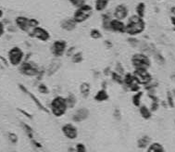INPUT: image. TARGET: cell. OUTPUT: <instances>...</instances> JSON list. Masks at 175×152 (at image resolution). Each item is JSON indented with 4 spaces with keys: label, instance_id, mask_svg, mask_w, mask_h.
<instances>
[{
    "label": "cell",
    "instance_id": "1",
    "mask_svg": "<svg viewBox=\"0 0 175 152\" xmlns=\"http://www.w3.org/2000/svg\"><path fill=\"white\" fill-rule=\"evenodd\" d=\"M126 25V31L125 33L128 34L130 37H135L136 35L141 34L145 29V21L144 19L138 17L137 15H132L128 17Z\"/></svg>",
    "mask_w": 175,
    "mask_h": 152
},
{
    "label": "cell",
    "instance_id": "2",
    "mask_svg": "<svg viewBox=\"0 0 175 152\" xmlns=\"http://www.w3.org/2000/svg\"><path fill=\"white\" fill-rule=\"evenodd\" d=\"M69 110L65 97L57 95L54 97L49 103V113L56 118H61L63 117L67 111Z\"/></svg>",
    "mask_w": 175,
    "mask_h": 152
},
{
    "label": "cell",
    "instance_id": "3",
    "mask_svg": "<svg viewBox=\"0 0 175 152\" xmlns=\"http://www.w3.org/2000/svg\"><path fill=\"white\" fill-rule=\"evenodd\" d=\"M18 68H19V71L20 74H22L23 76H26V77H30V78H35L42 69L37 63H35L33 60H29V59L24 60Z\"/></svg>",
    "mask_w": 175,
    "mask_h": 152
},
{
    "label": "cell",
    "instance_id": "4",
    "mask_svg": "<svg viewBox=\"0 0 175 152\" xmlns=\"http://www.w3.org/2000/svg\"><path fill=\"white\" fill-rule=\"evenodd\" d=\"M93 12H94V8L89 4H85L83 7L75 9L71 18L77 24H81L85 22L86 21H88L93 15Z\"/></svg>",
    "mask_w": 175,
    "mask_h": 152
},
{
    "label": "cell",
    "instance_id": "5",
    "mask_svg": "<svg viewBox=\"0 0 175 152\" xmlns=\"http://www.w3.org/2000/svg\"><path fill=\"white\" fill-rule=\"evenodd\" d=\"M15 23L16 26L23 33H30V32L37 27L39 26V21H37L36 19H33V18H28L25 16H18L15 19Z\"/></svg>",
    "mask_w": 175,
    "mask_h": 152
},
{
    "label": "cell",
    "instance_id": "6",
    "mask_svg": "<svg viewBox=\"0 0 175 152\" xmlns=\"http://www.w3.org/2000/svg\"><path fill=\"white\" fill-rule=\"evenodd\" d=\"M131 63L133 67V70L135 69H145L148 70L151 66V60L149 57L142 52L135 53L131 58Z\"/></svg>",
    "mask_w": 175,
    "mask_h": 152
},
{
    "label": "cell",
    "instance_id": "7",
    "mask_svg": "<svg viewBox=\"0 0 175 152\" xmlns=\"http://www.w3.org/2000/svg\"><path fill=\"white\" fill-rule=\"evenodd\" d=\"M8 59L11 66L19 67L25 59V54L20 47L13 46L9 49L8 53Z\"/></svg>",
    "mask_w": 175,
    "mask_h": 152
},
{
    "label": "cell",
    "instance_id": "8",
    "mask_svg": "<svg viewBox=\"0 0 175 152\" xmlns=\"http://www.w3.org/2000/svg\"><path fill=\"white\" fill-rule=\"evenodd\" d=\"M121 87L125 91L132 92L133 94L141 90V85L136 81L133 72H126L123 75V84Z\"/></svg>",
    "mask_w": 175,
    "mask_h": 152
},
{
    "label": "cell",
    "instance_id": "9",
    "mask_svg": "<svg viewBox=\"0 0 175 152\" xmlns=\"http://www.w3.org/2000/svg\"><path fill=\"white\" fill-rule=\"evenodd\" d=\"M68 49V43L65 40L58 39L55 40L51 46H50V52L55 59H61L63 56H65L66 51Z\"/></svg>",
    "mask_w": 175,
    "mask_h": 152
},
{
    "label": "cell",
    "instance_id": "10",
    "mask_svg": "<svg viewBox=\"0 0 175 152\" xmlns=\"http://www.w3.org/2000/svg\"><path fill=\"white\" fill-rule=\"evenodd\" d=\"M133 74L141 86H145L153 81V76L145 69H135L133 71Z\"/></svg>",
    "mask_w": 175,
    "mask_h": 152
},
{
    "label": "cell",
    "instance_id": "11",
    "mask_svg": "<svg viewBox=\"0 0 175 152\" xmlns=\"http://www.w3.org/2000/svg\"><path fill=\"white\" fill-rule=\"evenodd\" d=\"M61 132L69 140H75L79 136V130L73 122H67L62 125Z\"/></svg>",
    "mask_w": 175,
    "mask_h": 152
},
{
    "label": "cell",
    "instance_id": "12",
    "mask_svg": "<svg viewBox=\"0 0 175 152\" xmlns=\"http://www.w3.org/2000/svg\"><path fill=\"white\" fill-rule=\"evenodd\" d=\"M90 117V109L86 107H80L71 114V121L73 123H80L86 121Z\"/></svg>",
    "mask_w": 175,
    "mask_h": 152
},
{
    "label": "cell",
    "instance_id": "13",
    "mask_svg": "<svg viewBox=\"0 0 175 152\" xmlns=\"http://www.w3.org/2000/svg\"><path fill=\"white\" fill-rule=\"evenodd\" d=\"M29 36L32 38H34V39L39 40L41 42H48L50 40V38H51V34H50V33L46 29L41 27L40 25L33 28L30 32Z\"/></svg>",
    "mask_w": 175,
    "mask_h": 152
},
{
    "label": "cell",
    "instance_id": "14",
    "mask_svg": "<svg viewBox=\"0 0 175 152\" xmlns=\"http://www.w3.org/2000/svg\"><path fill=\"white\" fill-rule=\"evenodd\" d=\"M112 17H113V19H116L119 21H124V20L128 19V17H129L128 7L122 3L117 5L114 8L113 12H112Z\"/></svg>",
    "mask_w": 175,
    "mask_h": 152
},
{
    "label": "cell",
    "instance_id": "15",
    "mask_svg": "<svg viewBox=\"0 0 175 152\" xmlns=\"http://www.w3.org/2000/svg\"><path fill=\"white\" fill-rule=\"evenodd\" d=\"M19 87H20V89L23 92V93H25L27 96H29L30 97V98L33 101V103L35 104V106L38 108L40 110H42V111H44V112H46V113H49V109L46 108V107H45V105L43 104V102H41V100L37 97L33 93H32L30 90H28V88L25 86V85H23V84H19Z\"/></svg>",
    "mask_w": 175,
    "mask_h": 152
},
{
    "label": "cell",
    "instance_id": "16",
    "mask_svg": "<svg viewBox=\"0 0 175 152\" xmlns=\"http://www.w3.org/2000/svg\"><path fill=\"white\" fill-rule=\"evenodd\" d=\"M62 63L60 59H53L51 61L49 62L48 66L45 68V75L48 77H51V76L55 75L61 68Z\"/></svg>",
    "mask_w": 175,
    "mask_h": 152
},
{
    "label": "cell",
    "instance_id": "17",
    "mask_svg": "<svg viewBox=\"0 0 175 152\" xmlns=\"http://www.w3.org/2000/svg\"><path fill=\"white\" fill-rule=\"evenodd\" d=\"M109 29H110V32H113L116 33H125V31H126V25H125V22L123 21L112 19L110 21Z\"/></svg>",
    "mask_w": 175,
    "mask_h": 152
},
{
    "label": "cell",
    "instance_id": "18",
    "mask_svg": "<svg viewBox=\"0 0 175 152\" xmlns=\"http://www.w3.org/2000/svg\"><path fill=\"white\" fill-rule=\"evenodd\" d=\"M77 23L74 21V20L72 18H66L63 19L60 23H59V26L62 30H64L66 32H72L76 29L77 27Z\"/></svg>",
    "mask_w": 175,
    "mask_h": 152
},
{
    "label": "cell",
    "instance_id": "19",
    "mask_svg": "<svg viewBox=\"0 0 175 152\" xmlns=\"http://www.w3.org/2000/svg\"><path fill=\"white\" fill-rule=\"evenodd\" d=\"M91 91H92V86L89 82H83L79 85L80 95L83 98H88L89 96L91 95Z\"/></svg>",
    "mask_w": 175,
    "mask_h": 152
},
{
    "label": "cell",
    "instance_id": "20",
    "mask_svg": "<svg viewBox=\"0 0 175 152\" xmlns=\"http://www.w3.org/2000/svg\"><path fill=\"white\" fill-rule=\"evenodd\" d=\"M94 99L98 103L106 102L109 99V95L107 91V89H103V88H100V89L95 93L94 96Z\"/></svg>",
    "mask_w": 175,
    "mask_h": 152
},
{
    "label": "cell",
    "instance_id": "21",
    "mask_svg": "<svg viewBox=\"0 0 175 152\" xmlns=\"http://www.w3.org/2000/svg\"><path fill=\"white\" fill-rule=\"evenodd\" d=\"M65 99H66V103H67V106H68L69 109H74L75 107H76L77 103H78L77 96L72 92H69L67 94V96L65 97Z\"/></svg>",
    "mask_w": 175,
    "mask_h": 152
},
{
    "label": "cell",
    "instance_id": "22",
    "mask_svg": "<svg viewBox=\"0 0 175 152\" xmlns=\"http://www.w3.org/2000/svg\"><path fill=\"white\" fill-rule=\"evenodd\" d=\"M109 2L110 0H95L94 9L97 12H104L107 9Z\"/></svg>",
    "mask_w": 175,
    "mask_h": 152
},
{
    "label": "cell",
    "instance_id": "23",
    "mask_svg": "<svg viewBox=\"0 0 175 152\" xmlns=\"http://www.w3.org/2000/svg\"><path fill=\"white\" fill-rule=\"evenodd\" d=\"M113 19L112 17V14L108 13V12H106V13L102 14V29L107 31V32H110L109 29V24H110V21Z\"/></svg>",
    "mask_w": 175,
    "mask_h": 152
},
{
    "label": "cell",
    "instance_id": "24",
    "mask_svg": "<svg viewBox=\"0 0 175 152\" xmlns=\"http://www.w3.org/2000/svg\"><path fill=\"white\" fill-rule=\"evenodd\" d=\"M151 144V138L148 135H143L141 136L138 140H137V147L141 149L147 148V147Z\"/></svg>",
    "mask_w": 175,
    "mask_h": 152
},
{
    "label": "cell",
    "instance_id": "25",
    "mask_svg": "<svg viewBox=\"0 0 175 152\" xmlns=\"http://www.w3.org/2000/svg\"><path fill=\"white\" fill-rule=\"evenodd\" d=\"M143 95H144V92L143 91H138L136 93H133V95L132 96V103L134 107L136 108H139L142 104H141V101H142V97H143Z\"/></svg>",
    "mask_w": 175,
    "mask_h": 152
},
{
    "label": "cell",
    "instance_id": "26",
    "mask_svg": "<svg viewBox=\"0 0 175 152\" xmlns=\"http://www.w3.org/2000/svg\"><path fill=\"white\" fill-rule=\"evenodd\" d=\"M139 114L140 116L145 119V120H149L150 118L152 117V111L150 110V109L145 106V105H141L139 108Z\"/></svg>",
    "mask_w": 175,
    "mask_h": 152
},
{
    "label": "cell",
    "instance_id": "27",
    "mask_svg": "<svg viewBox=\"0 0 175 152\" xmlns=\"http://www.w3.org/2000/svg\"><path fill=\"white\" fill-rule=\"evenodd\" d=\"M146 152H165V149L161 144L158 142H154L147 147Z\"/></svg>",
    "mask_w": 175,
    "mask_h": 152
},
{
    "label": "cell",
    "instance_id": "28",
    "mask_svg": "<svg viewBox=\"0 0 175 152\" xmlns=\"http://www.w3.org/2000/svg\"><path fill=\"white\" fill-rule=\"evenodd\" d=\"M109 77H110V80L113 83H115V84H117L120 86L122 85V84H123V76L122 75L117 73L116 71H114L113 70H112Z\"/></svg>",
    "mask_w": 175,
    "mask_h": 152
},
{
    "label": "cell",
    "instance_id": "29",
    "mask_svg": "<svg viewBox=\"0 0 175 152\" xmlns=\"http://www.w3.org/2000/svg\"><path fill=\"white\" fill-rule=\"evenodd\" d=\"M135 15L144 19L145 15V4L144 2H139L135 7Z\"/></svg>",
    "mask_w": 175,
    "mask_h": 152
},
{
    "label": "cell",
    "instance_id": "30",
    "mask_svg": "<svg viewBox=\"0 0 175 152\" xmlns=\"http://www.w3.org/2000/svg\"><path fill=\"white\" fill-rule=\"evenodd\" d=\"M20 124H21V126H22V128H23L24 132L26 133L27 136L31 139V140L34 139V137H33V128L31 127V126H30L29 124H27V123L22 122H20Z\"/></svg>",
    "mask_w": 175,
    "mask_h": 152
},
{
    "label": "cell",
    "instance_id": "31",
    "mask_svg": "<svg viewBox=\"0 0 175 152\" xmlns=\"http://www.w3.org/2000/svg\"><path fill=\"white\" fill-rule=\"evenodd\" d=\"M70 59H71V62L74 63V64H80V63H82L83 60V53L80 52V51L75 52V53L70 57Z\"/></svg>",
    "mask_w": 175,
    "mask_h": 152
},
{
    "label": "cell",
    "instance_id": "32",
    "mask_svg": "<svg viewBox=\"0 0 175 152\" xmlns=\"http://www.w3.org/2000/svg\"><path fill=\"white\" fill-rule=\"evenodd\" d=\"M37 90L42 95H49L50 94V89L49 87L43 82H40L37 84Z\"/></svg>",
    "mask_w": 175,
    "mask_h": 152
},
{
    "label": "cell",
    "instance_id": "33",
    "mask_svg": "<svg viewBox=\"0 0 175 152\" xmlns=\"http://www.w3.org/2000/svg\"><path fill=\"white\" fill-rule=\"evenodd\" d=\"M90 36H91V38H93V39H95V40H98V39H101V38L103 37V34L101 32H100V30H98L96 28H93L90 31Z\"/></svg>",
    "mask_w": 175,
    "mask_h": 152
},
{
    "label": "cell",
    "instance_id": "34",
    "mask_svg": "<svg viewBox=\"0 0 175 152\" xmlns=\"http://www.w3.org/2000/svg\"><path fill=\"white\" fill-rule=\"evenodd\" d=\"M69 2L72 7H74L75 8H78L87 4V0H69Z\"/></svg>",
    "mask_w": 175,
    "mask_h": 152
},
{
    "label": "cell",
    "instance_id": "35",
    "mask_svg": "<svg viewBox=\"0 0 175 152\" xmlns=\"http://www.w3.org/2000/svg\"><path fill=\"white\" fill-rule=\"evenodd\" d=\"M114 71H116L117 73L120 74V75H124L125 73H126V71H125V69L123 67V65L121 64L120 62H117L116 64H115V67H114Z\"/></svg>",
    "mask_w": 175,
    "mask_h": 152
},
{
    "label": "cell",
    "instance_id": "36",
    "mask_svg": "<svg viewBox=\"0 0 175 152\" xmlns=\"http://www.w3.org/2000/svg\"><path fill=\"white\" fill-rule=\"evenodd\" d=\"M8 140L12 143V144H17L19 141V137L15 133H8Z\"/></svg>",
    "mask_w": 175,
    "mask_h": 152
},
{
    "label": "cell",
    "instance_id": "37",
    "mask_svg": "<svg viewBox=\"0 0 175 152\" xmlns=\"http://www.w3.org/2000/svg\"><path fill=\"white\" fill-rule=\"evenodd\" d=\"M167 103L168 106L170 108H174V102H173V94L171 92H167Z\"/></svg>",
    "mask_w": 175,
    "mask_h": 152
},
{
    "label": "cell",
    "instance_id": "38",
    "mask_svg": "<svg viewBox=\"0 0 175 152\" xmlns=\"http://www.w3.org/2000/svg\"><path fill=\"white\" fill-rule=\"evenodd\" d=\"M75 152H87V148L84 144L78 143L75 146Z\"/></svg>",
    "mask_w": 175,
    "mask_h": 152
},
{
    "label": "cell",
    "instance_id": "39",
    "mask_svg": "<svg viewBox=\"0 0 175 152\" xmlns=\"http://www.w3.org/2000/svg\"><path fill=\"white\" fill-rule=\"evenodd\" d=\"M113 118L116 120V121H120L121 120V111L120 109H115L113 110Z\"/></svg>",
    "mask_w": 175,
    "mask_h": 152
},
{
    "label": "cell",
    "instance_id": "40",
    "mask_svg": "<svg viewBox=\"0 0 175 152\" xmlns=\"http://www.w3.org/2000/svg\"><path fill=\"white\" fill-rule=\"evenodd\" d=\"M155 58H156V60L159 63V64H164V63H165L164 58L162 57L159 53H156L155 54Z\"/></svg>",
    "mask_w": 175,
    "mask_h": 152
},
{
    "label": "cell",
    "instance_id": "41",
    "mask_svg": "<svg viewBox=\"0 0 175 152\" xmlns=\"http://www.w3.org/2000/svg\"><path fill=\"white\" fill-rule=\"evenodd\" d=\"M75 53V46H70V47H68L67 49V51H66V56L70 58L73 54Z\"/></svg>",
    "mask_w": 175,
    "mask_h": 152
},
{
    "label": "cell",
    "instance_id": "42",
    "mask_svg": "<svg viewBox=\"0 0 175 152\" xmlns=\"http://www.w3.org/2000/svg\"><path fill=\"white\" fill-rule=\"evenodd\" d=\"M19 109V111H20L21 114H23L24 116H26V117L29 118V119H33V115H32V114H30L29 112L25 111L24 109Z\"/></svg>",
    "mask_w": 175,
    "mask_h": 152
},
{
    "label": "cell",
    "instance_id": "43",
    "mask_svg": "<svg viewBox=\"0 0 175 152\" xmlns=\"http://www.w3.org/2000/svg\"><path fill=\"white\" fill-rule=\"evenodd\" d=\"M128 42L133 46H135L137 44H138V40L135 39V37H130L128 39Z\"/></svg>",
    "mask_w": 175,
    "mask_h": 152
},
{
    "label": "cell",
    "instance_id": "44",
    "mask_svg": "<svg viewBox=\"0 0 175 152\" xmlns=\"http://www.w3.org/2000/svg\"><path fill=\"white\" fill-rule=\"evenodd\" d=\"M111 71H112L111 68H110V67H107V68H105V69L103 70L102 74H103V75H105V76H109V75H110V73H111Z\"/></svg>",
    "mask_w": 175,
    "mask_h": 152
},
{
    "label": "cell",
    "instance_id": "45",
    "mask_svg": "<svg viewBox=\"0 0 175 152\" xmlns=\"http://www.w3.org/2000/svg\"><path fill=\"white\" fill-rule=\"evenodd\" d=\"M5 33V26H4V23L0 21V37H1Z\"/></svg>",
    "mask_w": 175,
    "mask_h": 152
},
{
    "label": "cell",
    "instance_id": "46",
    "mask_svg": "<svg viewBox=\"0 0 175 152\" xmlns=\"http://www.w3.org/2000/svg\"><path fill=\"white\" fill-rule=\"evenodd\" d=\"M101 88H103V89H107L108 88V81L107 80H104L101 83Z\"/></svg>",
    "mask_w": 175,
    "mask_h": 152
},
{
    "label": "cell",
    "instance_id": "47",
    "mask_svg": "<svg viewBox=\"0 0 175 152\" xmlns=\"http://www.w3.org/2000/svg\"><path fill=\"white\" fill-rule=\"evenodd\" d=\"M68 152H75V147H70L68 148Z\"/></svg>",
    "mask_w": 175,
    "mask_h": 152
},
{
    "label": "cell",
    "instance_id": "48",
    "mask_svg": "<svg viewBox=\"0 0 175 152\" xmlns=\"http://www.w3.org/2000/svg\"><path fill=\"white\" fill-rule=\"evenodd\" d=\"M170 12L171 13L174 15V17H175V7H172L171 8H170Z\"/></svg>",
    "mask_w": 175,
    "mask_h": 152
},
{
    "label": "cell",
    "instance_id": "49",
    "mask_svg": "<svg viewBox=\"0 0 175 152\" xmlns=\"http://www.w3.org/2000/svg\"><path fill=\"white\" fill-rule=\"evenodd\" d=\"M170 20H171V23H172V24L174 25V26H175V17H174V16H173V17H171V18H170Z\"/></svg>",
    "mask_w": 175,
    "mask_h": 152
},
{
    "label": "cell",
    "instance_id": "50",
    "mask_svg": "<svg viewBox=\"0 0 175 152\" xmlns=\"http://www.w3.org/2000/svg\"><path fill=\"white\" fill-rule=\"evenodd\" d=\"M3 14H4V13H3V11H2V9H1V8H0V19H1V18L3 17Z\"/></svg>",
    "mask_w": 175,
    "mask_h": 152
}]
</instances>
